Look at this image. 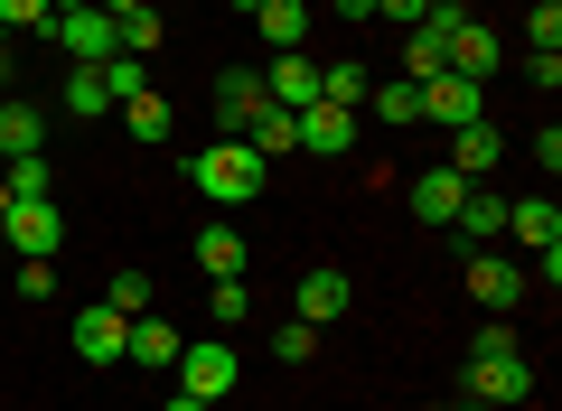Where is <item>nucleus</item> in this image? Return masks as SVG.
I'll return each mask as SVG.
<instances>
[{"label":"nucleus","mask_w":562,"mask_h":411,"mask_svg":"<svg viewBox=\"0 0 562 411\" xmlns=\"http://www.w3.org/2000/svg\"><path fill=\"white\" fill-rule=\"evenodd\" d=\"M460 374H469V402H487V411H516L525 392H535V365H525V346H516L506 328H479V336H469Z\"/></svg>","instance_id":"nucleus-1"},{"label":"nucleus","mask_w":562,"mask_h":411,"mask_svg":"<svg viewBox=\"0 0 562 411\" xmlns=\"http://www.w3.org/2000/svg\"><path fill=\"white\" fill-rule=\"evenodd\" d=\"M262 178H272V159H262V150H244L235 132H225V140H206V150L188 159V187H198L206 206H254V196H262Z\"/></svg>","instance_id":"nucleus-2"},{"label":"nucleus","mask_w":562,"mask_h":411,"mask_svg":"<svg viewBox=\"0 0 562 411\" xmlns=\"http://www.w3.org/2000/svg\"><path fill=\"white\" fill-rule=\"evenodd\" d=\"M169 384H179V392H198V402H225V392L244 384V355H235V336H198V346H179Z\"/></svg>","instance_id":"nucleus-3"},{"label":"nucleus","mask_w":562,"mask_h":411,"mask_svg":"<svg viewBox=\"0 0 562 411\" xmlns=\"http://www.w3.org/2000/svg\"><path fill=\"white\" fill-rule=\"evenodd\" d=\"M47 38H57L76 66H103V57H122V20H113V10H57V20H47Z\"/></svg>","instance_id":"nucleus-4"},{"label":"nucleus","mask_w":562,"mask_h":411,"mask_svg":"<svg viewBox=\"0 0 562 411\" xmlns=\"http://www.w3.org/2000/svg\"><path fill=\"white\" fill-rule=\"evenodd\" d=\"M460 281H469V299H479L487 318H506L525 299V262L516 253H460Z\"/></svg>","instance_id":"nucleus-5"},{"label":"nucleus","mask_w":562,"mask_h":411,"mask_svg":"<svg viewBox=\"0 0 562 411\" xmlns=\"http://www.w3.org/2000/svg\"><path fill=\"white\" fill-rule=\"evenodd\" d=\"M357 132H366V113H347V103H310V113L291 122V150H310V159H347V150H357Z\"/></svg>","instance_id":"nucleus-6"},{"label":"nucleus","mask_w":562,"mask_h":411,"mask_svg":"<svg viewBox=\"0 0 562 411\" xmlns=\"http://www.w3.org/2000/svg\"><path fill=\"white\" fill-rule=\"evenodd\" d=\"M0 235H10V253H20V262H57L66 216L47 206V196H29V206H10V216H0Z\"/></svg>","instance_id":"nucleus-7"},{"label":"nucleus","mask_w":562,"mask_h":411,"mask_svg":"<svg viewBox=\"0 0 562 411\" xmlns=\"http://www.w3.org/2000/svg\"><path fill=\"white\" fill-rule=\"evenodd\" d=\"M122 346H132V318H122L113 299L76 309V355H85V365H122Z\"/></svg>","instance_id":"nucleus-8"},{"label":"nucleus","mask_w":562,"mask_h":411,"mask_svg":"<svg viewBox=\"0 0 562 411\" xmlns=\"http://www.w3.org/2000/svg\"><path fill=\"white\" fill-rule=\"evenodd\" d=\"M422 122H441V132H469V122H487V113H479V84L441 66V76L422 84Z\"/></svg>","instance_id":"nucleus-9"},{"label":"nucleus","mask_w":562,"mask_h":411,"mask_svg":"<svg viewBox=\"0 0 562 411\" xmlns=\"http://www.w3.org/2000/svg\"><path fill=\"white\" fill-rule=\"evenodd\" d=\"M262 94H272L281 113H310V103H319V66H310L301 47H291V57H262Z\"/></svg>","instance_id":"nucleus-10"},{"label":"nucleus","mask_w":562,"mask_h":411,"mask_svg":"<svg viewBox=\"0 0 562 411\" xmlns=\"http://www.w3.org/2000/svg\"><path fill=\"white\" fill-rule=\"evenodd\" d=\"M497 235H506V196L497 187H469V206L450 216V243H460V253H487Z\"/></svg>","instance_id":"nucleus-11"},{"label":"nucleus","mask_w":562,"mask_h":411,"mask_svg":"<svg viewBox=\"0 0 562 411\" xmlns=\"http://www.w3.org/2000/svg\"><path fill=\"white\" fill-rule=\"evenodd\" d=\"M460 206H469V178H460V169H422V178H413V216H422V225H441V235H450Z\"/></svg>","instance_id":"nucleus-12"},{"label":"nucleus","mask_w":562,"mask_h":411,"mask_svg":"<svg viewBox=\"0 0 562 411\" xmlns=\"http://www.w3.org/2000/svg\"><path fill=\"white\" fill-rule=\"evenodd\" d=\"M262 103H272V94H262V66H225V76H216V122H225V132H244Z\"/></svg>","instance_id":"nucleus-13"},{"label":"nucleus","mask_w":562,"mask_h":411,"mask_svg":"<svg viewBox=\"0 0 562 411\" xmlns=\"http://www.w3.org/2000/svg\"><path fill=\"white\" fill-rule=\"evenodd\" d=\"M347 299H357V290H347V272H328V262H319V272L301 281V299H291V318H301V328H328V318H347Z\"/></svg>","instance_id":"nucleus-14"},{"label":"nucleus","mask_w":562,"mask_h":411,"mask_svg":"<svg viewBox=\"0 0 562 411\" xmlns=\"http://www.w3.org/2000/svg\"><path fill=\"white\" fill-rule=\"evenodd\" d=\"M506 235H516L525 253H543V243H562V206L553 196H506Z\"/></svg>","instance_id":"nucleus-15"},{"label":"nucleus","mask_w":562,"mask_h":411,"mask_svg":"<svg viewBox=\"0 0 562 411\" xmlns=\"http://www.w3.org/2000/svg\"><path fill=\"white\" fill-rule=\"evenodd\" d=\"M497 57H506V38H497V28H479V20H460V38H450V76H469V84H487V76H497Z\"/></svg>","instance_id":"nucleus-16"},{"label":"nucleus","mask_w":562,"mask_h":411,"mask_svg":"<svg viewBox=\"0 0 562 411\" xmlns=\"http://www.w3.org/2000/svg\"><path fill=\"white\" fill-rule=\"evenodd\" d=\"M497 159H506V140L487 132V122H469V132H450V159H441V169H460L469 187H487V169H497Z\"/></svg>","instance_id":"nucleus-17"},{"label":"nucleus","mask_w":562,"mask_h":411,"mask_svg":"<svg viewBox=\"0 0 562 411\" xmlns=\"http://www.w3.org/2000/svg\"><path fill=\"white\" fill-rule=\"evenodd\" d=\"M254 28H262L272 57H291V47L310 38V0H254Z\"/></svg>","instance_id":"nucleus-18"},{"label":"nucleus","mask_w":562,"mask_h":411,"mask_svg":"<svg viewBox=\"0 0 562 411\" xmlns=\"http://www.w3.org/2000/svg\"><path fill=\"white\" fill-rule=\"evenodd\" d=\"M179 346H188V336L169 328V318L140 309V318H132V346H122V365H160V374H169V365H179Z\"/></svg>","instance_id":"nucleus-19"},{"label":"nucleus","mask_w":562,"mask_h":411,"mask_svg":"<svg viewBox=\"0 0 562 411\" xmlns=\"http://www.w3.org/2000/svg\"><path fill=\"white\" fill-rule=\"evenodd\" d=\"M38 140H47V113L29 94H0V159H29Z\"/></svg>","instance_id":"nucleus-20"},{"label":"nucleus","mask_w":562,"mask_h":411,"mask_svg":"<svg viewBox=\"0 0 562 411\" xmlns=\"http://www.w3.org/2000/svg\"><path fill=\"white\" fill-rule=\"evenodd\" d=\"M198 272L206 281H244V225H198Z\"/></svg>","instance_id":"nucleus-21"},{"label":"nucleus","mask_w":562,"mask_h":411,"mask_svg":"<svg viewBox=\"0 0 562 411\" xmlns=\"http://www.w3.org/2000/svg\"><path fill=\"white\" fill-rule=\"evenodd\" d=\"M366 113H375V132H413V122H422V84H403V76H384L375 94H366Z\"/></svg>","instance_id":"nucleus-22"},{"label":"nucleus","mask_w":562,"mask_h":411,"mask_svg":"<svg viewBox=\"0 0 562 411\" xmlns=\"http://www.w3.org/2000/svg\"><path fill=\"white\" fill-rule=\"evenodd\" d=\"M366 94H375V76H366L357 57H338V66H319V103H347V113H366Z\"/></svg>","instance_id":"nucleus-23"},{"label":"nucleus","mask_w":562,"mask_h":411,"mask_svg":"<svg viewBox=\"0 0 562 411\" xmlns=\"http://www.w3.org/2000/svg\"><path fill=\"white\" fill-rule=\"evenodd\" d=\"M0 187H10V206H29V196H57V169H47V150L10 159V169H0Z\"/></svg>","instance_id":"nucleus-24"},{"label":"nucleus","mask_w":562,"mask_h":411,"mask_svg":"<svg viewBox=\"0 0 562 411\" xmlns=\"http://www.w3.org/2000/svg\"><path fill=\"white\" fill-rule=\"evenodd\" d=\"M66 113H76V122H103V113H113V84H103V66H76V76H66Z\"/></svg>","instance_id":"nucleus-25"},{"label":"nucleus","mask_w":562,"mask_h":411,"mask_svg":"<svg viewBox=\"0 0 562 411\" xmlns=\"http://www.w3.org/2000/svg\"><path fill=\"white\" fill-rule=\"evenodd\" d=\"M113 113H122V132H132V140H169V94H160V84L132 94V103H113Z\"/></svg>","instance_id":"nucleus-26"},{"label":"nucleus","mask_w":562,"mask_h":411,"mask_svg":"<svg viewBox=\"0 0 562 411\" xmlns=\"http://www.w3.org/2000/svg\"><path fill=\"white\" fill-rule=\"evenodd\" d=\"M103 84H113V103L150 94V57H103Z\"/></svg>","instance_id":"nucleus-27"},{"label":"nucleus","mask_w":562,"mask_h":411,"mask_svg":"<svg viewBox=\"0 0 562 411\" xmlns=\"http://www.w3.org/2000/svg\"><path fill=\"white\" fill-rule=\"evenodd\" d=\"M47 20H57L47 0H0V28H10V38H47Z\"/></svg>","instance_id":"nucleus-28"},{"label":"nucleus","mask_w":562,"mask_h":411,"mask_svg":"<svg viewBox=\"0 0 562 411\" xmlns=\"http://www.w3.org/2000/svg\"><path fill=\"white\" fill-rule=\"evenodd\" d=\"M525 38H535V57H562V10H553V0L525 10Z\"/></svg>","instance_id":"nucleus-29"},{"label":"nucleus","mask_w":562,"mask_h":411,"mask_svg":"<svg viewBox=\"0 0 562 411\" xmlns=\"http://www.w3.org/2000/svg\"><path fill=\"white\" fill-rule=\"evenodd\" d=\"M103 299H113L122 318H140V309H150V272H113V281H103Z\"/></svg>","instance_id":"nucleus-30"},{"label":"nucleus","mask_w":562,"mask_h":411,"mask_svg":"<svg viewBox=\"0 0 562 411\" xmlns=\"http://www.w3.org/2000/svg\"><path fill=\"white\" fill-rule=\"evenodd\" d=\"M206 309H216V328H244V309H254V290H244V281H216V290H206Z\"/></svg>","instance_id":"nucleus-31"},{"label":"nucleus","mask_w":562,"mask_h":411,"mask_svg":"<svg viewBox=\"0 0 562 411\" xmlns=\"http://www.w3.org/2000/svg\"><path fill=\"white\" fill-rule=\"evenodd\" d=\"M150 47H160V10H132L122 20V57H150Z\"/></svg>","instance_id":"nucleus-32"},{"label":"nucleus","mask_w":562,"mask_h":411,"mask_svg":"<svg viewBox=\"0 0 562 411\" xmlns=\"http://www.w3.org/2000/svg\"><path fill=\"white\" fill-rule=\"evenodd\" d=\"M272 355H281V365H310V355H319V328H301V318H291V328L272 336Z\"/></svg>","instance_id":"nucleus-33"},{"label":"nucleus","mask_w":562,"mask_h":411,"mask_svg":"<svg viewBox=\"0 0 562 411\" xmlns=\"http://www.w3.org/2000/svg\"><path fill=\"white\" fill-rule=\"evenodd\" d=\"M20 299H57V262H20Z\"/></svg>","instance_id":"nucleus-34"},{"label":"nucleus","mask_w":562,"mask_h":411,"mask_svg":"<svg viewBox=\"0 0 562 411\" xmlns=\"http://www.w3.org/2000/svg\"><path fill=\"white\" fill-rule=\"evenodd\" d=\"M422 10H431V0H375V20H394V28H413Z\"/></svg>","instance_id":"nucleus-35"},{"label":"nucleus","mask_w":562,"mask_h":411,"mask_svg":"<svg viewBox=\"0 0 562 411\" xmlns=\"http://www.w3.org/2000/svg\"><path fill=\"white\" fill-rule=\"evenodd\" d=\"M328 20H375V0H328Z\"/></svg>","instance_id":"nucleus-36"},{"label":"nucleus","mask_w":562,"mask_h":411,"mask_svg":"<svg viewBox=\"0 0 562 411\" xmlns=\"http://www.w3.org/2000/svg\"><path fill=\"white\" fill-rule=\"evenodd\" d=\"M160 411H216V402H198V392H179V384H169V402Z\"/></svg>","instance_id":"nucleus-37"},{"label":"nucleus","mask_w":562,"mask_h":411,"mask_svg":"<svg viewBox=\"0 0 562 411\" xmlns=\"http://www.w3.org/2000/svg\"><path fill=\"white\" fill-rule=\"evenodd\" d=\"M94 10H113V20H132V10H150V0H94Z\"/></svg>","instance_id":"nucleus-38"},{"label":"nucleus","mask_w":562,"mask_h":411,"mask_svg":"<svg viewBox=\"0 0 562 411\" xmlns=\"http://www.w3.org/2000/svg\"><path fill=\"white\" fill-rule=\"evenodd\" d=\"M47 10H94V0H47Z\"/></svg>","instance_id":"nucleus-39"},{"label":"nucleus","mask_w":562,"mask_h":411,"mask_svg":"<svg viewBox=\"0 0 562 411\" xmlns=\"http://www.w3.org/2000/svg\"><path fill=\"white\" fill-rule=\"evenodd\" d=\"M0 57H10V28H0Z\"/></svg>","instance_id":"nucleus-40"},{"label":"nucleus","mask_w":562,"mask_h":411,"mask_svg":"<svg viewBox=\"0 0 562 411\" xmlns=\"http://www.w3.org/2000/svg\"><path fill=\"white\" fill-rule=\"evenodd\" d=\"M0 216H10V187H0Z\"/></svg>","instance_id":"nucleus-41"},{"label":"nucleus","mask_w":562,"mask_h":411,"mask_svg":"<svg viewBox=\"0 0 562 411\" xmlns=\"http://www.w3.org/2000/svg\"><path fill=\"white\" fill-rule=\"evenodd\" d=\"M460 411H487V402H460Z\"/></svg>","instance_id":"nucleus-42"},{"label":"nucleus","mask_w":562,"mask_h":411,"mask_svg":"<svg viewBox=\"0 0 562 411\" xmlns=\"http://www.w3.org/2000/svg\"><path fill=\"white\" fill-rule=\"evenodd\" d=\"M431 411H450V402H431Z\"/></svg>","instance_id":"nucleus-43"},{"label":"nucleus","mask_w":562,"mask_h":411,"mask_svg":"<svg viewBox=\"0 0 562 411\" xmlns=\"http://www.w3.org/2000/svg\"><path fill=\"white\" fill-rule=\"evenodd\" d=\"M460 10H469V0H460Z\"/></svg>","instance_id":"nucleus-44"}]
</instances>
